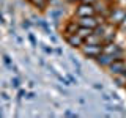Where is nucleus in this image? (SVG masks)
I'll return each mask as SVG.
<instances>
[{
  "label": "nucleus",
  "mask_w": 126,
  "mask_h": 118,
  "mask_svg": "<svg viewBox=\"0 0 126 118\" xmlns=\"http://www.w3.org/2000/svg\"><path fill=\"white\" fill-rule=\"evenodd\" d=\"M76 14L79 17H87V16H94V8L90 3H82L76 10Z\"/></svg>",
  "instance_id": "f257e3e1"
},
{
  "label": "nucleus",
  "mask_w": 126,
  "mask_h": 118,
  "mask_svg": "<svg viewBox=\"0 0 126 118\" xmlns=\"http://www.w3.org/2000/svg\"><path fill=\"white\" fill-rule=\"evenodd\" d=\"M84 54L88 55V57L98 58V57L102 54V47H101L99 44H87V46L84 47Z\"/></svg>",
  "instance_id": "f03ea898"
},
{
  "label": "nucleus",
  "mask_w": 126,
  "mask_h": 118,
  "mask_svg": "<svg viewBox=\"0 0 126 118\" xmlns=\"http://www.w3.org/2000/svg\"><path fill=\"white\" fill-rule=\"evenodd\" d=\"M109 68H110V73H112V74H123L125 71H126V65H125V61L117 60V61L110 63Z\"/></svg>",
  "instance_id": "7ed1b4c3"
},
{
  "label": "nucleus",
  "mask_w": 126,
  "mask_h": 118,
  "mask_svg": "<svg viewBox=\"0 0 126 118\" xmlns=\"http://www.w3.org/2000/svg\"><path fill=\"white\" fill-rule=\"evenodd\" d=\"M79 25L82 27H87V29H96L98 27V21L93 17V16H87V17H80V21H79Z\"/></svg>",
  "instance_id": "20e7f679"
},
{
  "label": "nucleus",
  "mask_w": 126,
  "mask_h": 118,
  "mask_svg": "<svg viewBox=\"0 0 126 118\" xmlns=\"http://www.w3.org/2000/svg\"><path fill=\"white\" fill-rule=\"evenodd\" d=\"M113 55L112 54H107V52H102L99 57H98V63H99V65H102V66H109L110 63L113 61Z\"/></svg>",
  "instance_id": "39448f33"
},
{
  "label": "nucleus",
  "mask_w": 126,
  "mask_h": 118,
  "mask_svg": "<svg viewBox=\"0 0 126 118\" xmlns=\"http://www.w3.org/2000/svg\"><path fill=\"white\" fill-rule=\"evenodd\" d=\"M125 17H126V13H125L123 10H120V8H115V10L112 11V14H110L112 22H121Z\"/></svg>",
  "instance_id": "423d86ee"
},
{
  "label": "nucleus",
  "mask_w": 126,
  "mask_h": 118,
  "mask_svg": "<svg viewBox=\"0 0 126 118\" xmlns=\"http://www.w3.org/2000/svg\"><path fill=\"white\" fill-rule=\"evenodd\" d=\"M82 39H84V38H80L77 33H74L73 36H69V38H68V43H69V44L73 46V47H79V46H82V43H84Z\"/></svg>",
  "instance_id": "0eeeda50"
},
{
  "label": "nucleus",
  "mask_w": 126,
  "mask_h": 118,
  "mask_svg": "<svg viewBox=\"0 0 126 118\" xmlns=\"http://www.w3.org/2000/svg\"><path fill=\"white\" fill-rule=\"evenodd\" d=\"M92 29H87V27H79V30H77V35H79V36H80V38H88V36H92Z\"/></svg>",
  "instance_id": "6e6552de"
},
{
  "label": "nucleus",
  "mask_w": 126,
  "mask_h": 118,
  "mask_svg": "<svg viewBox=\"0 0 126 118\" xmlns=\"http://www.w3.org/2000/svg\"><path fill=\"white\" fill-rule=\"evenodd\" d=\"M29 2H30V3H32L33 6L39 8V10H43V8H46V5H47V0H29Z\"/></svg>",
  "instance_id": "1a4fd4ad"
},
{
  "label": "nucleus",
  "mask_w": 126,
  "mask_h": 118,
  "mask_svg": "<svg viewBox=\"0 0 126 118\" xmlns=\"http://www.w3.org/2000/svg\"><path fill=\"white\" fill-rule=\"evenodd\" d=\"M65 115H66V117H76V113H73V112H65Z\"/></svg>",
  "instance_id": "9d476101"
},
{
  "label": "nucleus",
  "mask_w": 126,
  "mask_h": 118,
  "mask_svg": "<svg viewBox=\"0 0 126 118\" xmlns=\"http://www.w3.org/2000/svg\"><path fill=\"white\" fill-rule=\"evenodd\" d=\"M13 85L14 87H19V79H14V80H13Z\"/></svg>",
  "instance_id": "9b49d317"
},
{
  "label": "nucleus",
  "mask_w": 126,
  "mask_h": 118,
  "mask_svg": "<svg viewBox=\"0 0 126 118\" xmlns=\"http://www.w3.org/2000/svg\"><path fill=\"white\" fill-rule=\"evenodd\" d=\"M82 2H84V3H90V5H92V3L94 2V0H82Z\"/></svg>",
  "instance_id": "f8f14e48"
},
{
  "label": "nucleus",
  "mask_w": 126,
  "mask_h": 118,
  "mask_svg": "<svg viewBox=\"0 0 126 118\" xmlns=\"http://www.w3.org/2000/svg\"><path fill=\"white\" fill-rule=\"evenodd\" d=\"M27 98H29V99H32V98H35V94H33V93H29V94H27Z\"/></svg>",
  "instance_id": "ddd939ff"
},
{
  "label": "nucleus",
  "mask_w": 126,
  "mask_h": 118,
  "mask_svg": "<svg viewBox=\"0 0 126 118\" xmlns=\"http://www.w3.org/2000/svg\"><path fill=\"white\" fill-rule=\"evenodd\" d=\"M121 25H123V27H126V17L123 19V21H121Z\"/></svg>",
  "instance_id": "4468645a"
},
{
  "label": "nucleus",
  "mask_w": 126,
  "mask_h": 118,
  "mask_svg": "<svg viewBox=\"0 0 126 118\" xmlns=\"http://www.w3.org/2000/svg\"><path fill=\"white\" fill-rule=\"evenodd\" d=\"M69 2H74V0H69Z\"/></svg>",
  "instance_id": "2eb2a0df"
}]
</instances>
